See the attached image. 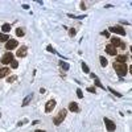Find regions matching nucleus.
I'll list each match as a JSON object with an SVG mask.
<instances>
[{
    "instance_id": "obj_10",
    "label": "nucleus",
    "mask_w": 132,
    "mask_h": 132,
    "mask_svg": "<svg viewBox=\"0 0 132 132\" xmlns=\"http://www.w3.org/2000/svg\"><path fill=\"white\" fill-rule=\"evenodd\" d=\"M120 44H122V41L119 40L118 37H112L111 38V45L112 46H115V48H116V46H120Z\"/></svg>"
},
{
    "instance_id": "obj_9",
    "label": "nucleus",
    "mask_w": 132,
    "mask_h": 132,
    "mask_svg": "<svg viewBox=\"0 0 132 132\" xmlns=\"http://www.w3.org/2000/svg\"><path fill=\"white\" fill-rule=\"evenodd\" d=\"M25 56H26V48L23 46L17 50V57H25Z\"/></svg>"
},
{
    "instance_id": "obj_11",
    "label": "nucleus",
    "mask_w": 132,
    "mask_h": 132,
    "mask_svg": "<svg viewBox=\"0 0 132 132\" xmlns=\"http://www.w3.org/2000/svg\"><path fill=\"white\" fill-rule=\"evenodd\" d=\"M69 110H70V111H73V112H77L79 108H78V104L75 103V102H71V103L69 104Z\"/></svg>"
},
{
    "instance_id": "obj_20",
    "label": "nucleus",
    "mask_w": 132,
    "mask_h": 132,
    "mask_svg": "<svg viewBox=\"0 0 132 132\" xmlns=\"http://www.w3.org/2000/svg\"><path fill=\"white\" fill-rule=\"evenodd\" d=\"M99 60H101V65L103 66V67H106V66H107V60H106V58H104V57H101Z\"/></svg>"
},
{
    "instance_id": "obj_2",
    "label": "nucleus",
    "mask_w": 132,
    "mask_h": 132,
    "mask_svg": "<svg viewBox=\"0 0 132 132\" xmlns=\"http://www.w3.org/2000/svg\"><path fill=\"white\" fill-rule=\"evenodd\" d=\"M65 118H66V110H61V111L58 112L57 116L53 119V122H54L56 126H60V124L63 122V119H65Z\"/></svg>"
},
{
    "instance_id": "obj_18",
    "label": "nucleus",
    "mask_w": 132,
    "mask_h": 132,
    "mask_svg": "<svg viewBox=\"0 0 132 132\" xmlns=\"http://www.w3.org/2000/svg\"><path fill=\"white\" fill-rule=\"evenodd\" d=\"M61 66H62L63 70H69V69H70V65H69L67 62H63V61L61 62Z\"/></svg>"
},
{
    "instance_id": "obj_16",
    "label": "nucleus",
    "mask_w": 132,
    "mask_h": 132,
    "mask_svg": "<svg viewBox=\"0 0 132 132\" xmlns=\"http://www.w3.org/2000/svg\"><path fill=\"white\" fill-rule=\"evenodd\" d=\"M1 29H3V32L7 35V33H8V32L11 30V25H9V24H4V25L1 26Z\"/></svg>"
},
{
    "instance_id": "obj_17",
    "label": "nucleus",
    "mask_w": 132,
    "mask_h": 132,
    "mask_svg": "<svg viewBox=\"0 0 132 132\" xmlns=\"http://www.w3.org/2000/svg\"><path fill=\"white\" fill-rule=\"evenodd\" d=\"M82 70H83L85 73H86V74H90V69H89V66L86 65V63H82Z\"/></svg>"
},
{
    "instance_id": "obj_5",
    "label": "nucleus",
    "mask_w": 132,
    "mask_h": 132,
    "mask_svg": "<svg viewBox=\"0 0 132 132\" xmlns=\"http://www.w3.org/2000/svg\"><path fill=\"white\" fill-rule=\"evenodd\" d=\"M110 32H112V33H116V35H120V36H124V35H126V30H124L122 26H119V25L111 26V28H110Z\"/></svg>"
},
{
    "instance_id": "obj_22",
    "label": "nucleus",
    "mask_w": 132,
    "mask_h": 132,
    "mask_svg": "<svg viewBox=\"0 0 132 132\" xmlns=\"http://www.w3.org/2000/svg\"><path fill=\"white\" fill-rule=\"evenodd\" d=\"M108 90H110V91H111V92H112V94H114V95H116V96H119V98L122 96V94H119V92H116V91H115L114 89H111V87H108Z\"/></svg>"
},
{
    "instance_id": "obj_13",
    "label": "nucleus",
    "mask_w": 132,
    "mask_h": 132,
    "mask_svg": "<svg viewBox=\"0 0 132 132\" xmlns=\"http://www.w3.org/2000/svg\"><path fill=\"white\" fill-rule=\"evenodd\" d=\"M8 73H9L8 67H3V69H0V78H4Z\"/></svg>"
},
{
    "instance_id": "obj_31",
    "label": "nucleus",
    "mask_w": 132,
    "mask_h": 132,
    "mask_svg": "<svg viewBox=\"0 0 132 132\" xmlns=\"http://www.w3.org/2000/svg\"><path fill=\"white\" fill-rule=\"evenodd\" d=\"M129 70H131V73H132V66H131V67H129Z\"/></svg>"
},
{
    "instance_id": "obj_25",
    "label": "nucleus",
    "mask_w": 132,
    "mask_h": 132,
    "mask_svg": "<svg viewBox=\"0 0 132 132\" xmlns=\"http://www.w3.org/2000/svg\"><path fill=\"white\" fill-rule=\"evenodd\" d=\"M87 91L94 94V92H96V90H95V87H87Z\"/></svg>"
},
{
    "instance_id": "obj_4",
    "label": "nucleus",
    "mask_w": 132,
    "mask_h": 132,
    "mask_svg": "<svg viewBox=\"0 0 132 132\" xmlns=\"http://www.w3.org/2000/svg\"><path fill=\"white\" fill-rule=\"evenodd\" d=\"M104 124H106L107 131H110V132H114L115 129H116V124H115L112 120H110L108 118H104Z\"/></svg>"
},
{
    "instance_id": "obj_6",
    "label": "nucleus",
    "mask_w": 132,
    "mask_h": 132,
    "mask_svg": "<svg viewBox=\"0 0 132 132\" xmlns=\"http://www.w3.org/2000/svg\"><path fill=\"white\" fill-rule=\"evenodd\" d=\"M17 45H19L17 41H16V40H12V38H11V40H8V41L5 42V49H7V50H12V49H15Z\"/></svg>"
},
{
    "instance_id": "obj_32",
    "label": "nucleus",
    "mask_w": 132,
    "mask_h": 132,
    "mask_svg": "<svg viewBox=\"0 0 132 132\" xmlns=\"http://www.w3.org/2000/svg\"><path fill=\"white\" fill-rule=\"evenodd\" d=\"M131 52H132V46H131Z\"/></svg>"
},
{
    "instance_id": "obj_19",
    "label": "nucleus",
    "mask_w": 132,
    "mask_h": 132,
    "mask_svg": "<svg viewBox=\"0 0 132 132\" xmlns=\"http://www.w3.org/2000/svg\"><path fill=\"white\" fill-rule=\"evenodd\" d=\"M16 35H17L19 37H23V36H24V30L21 28H17V29H16Z\"/></svg>"
},
{
    "instance_id": "obj_15",
    "label": "nucleus",
    "mask_w": 132,
    "mask_h": 132,
    "mask_svg": "<svg viewBox=\"0 0 132 132\" xmlns=\"http://www.w3.org/2000/svg\"><path fill=\"white\" fill-rule=\"evenodd\" d=\"M8 40H9L8 35H5V33H0V42H7Z\"/></svg>"
},
{
    "instance_id": "obj_12",
    "label": "nucleus",
    "mask_w": 132,
    "mask_h": 132,
    "mask_svg": "<svg viewBox=\"0 0 132 132\" xmlns=\"http://www.w3.org/2000/svg\"><path fill=\"white\" fill-rule=\"evenodd\" d=\"M127 61V56H116V62H119V63H124Z\"/></svg>"
},
{
    "instance_id": "obj_21",
    "label": "nucleus",
    "mask_w": 132,
    "mask_h": 132,
    "mask_svg": "<svg viewBox=\"0 0 132 132\" xmlns=\"http://www.w3.org/2000/svg\"><path fill=\"white\" fill-rule=\"evenodd\" d=\"M94 83H95V85H96V86H98V87H101V89H103V90H104V89H106V87H104V86H103V85H102V83H101V82H99V79H98V78H96V79H95V82H94Z\"/></svg>"
},
{
    "instance_id": "obj_1",
    "label": "nucleus",
    "mask_w": 132,
    "mask_h": 132,
    "mask_svg": "<svg viewBox=\"0 0 132 132\" xmlns=\"http://www.w3.org/2000/svg\"><path fill=\"white\" fill-rule=\"evenodd\" d=\"M114 69L116 70V74L119 75V77H124V75L127 74V70H128V67H127L126 63H119V62H114Z\"/></svg>"
},
{
    "instance_id": "obj_7",
    "label": "nucleus",
    "mask_w": 132,
    "mask_h": 132,
    "mask_svg": "<svg viewBox=\"0 0 132 132\" xmlns=\"http://www.w3.org/2000/svg\"><path fill=\"white\" fill-rule=\"evenodd\" d=\"M54 107H56V101H49L48 103H46V106H45V111L46 112H52L53 110H54Z\"/></svg>"
},
{
    "instance_id": "obj_8",
    "label": "nucleus",
    "mask_w": 132,
    "mask_h": 132,
    "mask_svg": "<svg viewBox=\"0 0 132 132\" xmlns=\"http://www.w3.org/2000/svg\"><path fill=\"white\" fill-rule=\"evenodd\" d=\"M106 52L108 53L110 56H116V48L112 45H107L106 46Z\"/></svg>"
},
{
    "instance_id": "obj_3",
    "label": "nucleus",
    "mask_w": 132,
    "mask_h": 132,
    "mask_svg": "<svg viewBox=\"0 0 132 132\" xmlns=\"http://www.w3.org/2000/svg\"><path fill=\"white\" fill-rule=\"evenodd\" d=\"M12 61H13V54H12L11 52L5 53V54L1 57V63L3 65H8V63H11Z\"/></svg>"
},
{
    "instance_id": "obj_24",
    "label": "nucleus",
    "mask_w": 132,
    "mask_h": 132,
    "mask_svg": "<svg viewBox=\"0 0 132 132\" xmlns=\"http://www.w3.org/2000/svg\"><path fill=\"white\" fill-rule=\"evenodd\" d=\"M11 66H12V69H16V67L19 66V62H17V61H12V62H11Z\"/></svg>"
},
{
    "instance_id": "obj_26",
    "label": "nucleus",
    "mask_w": 132,
    "mask_h": 132,
    "mask_svg": "<svg viewBox=\"0 0 132 132\" xmlns=\"http://www.w3.org/2000/svg\"><path fill=\"white\" fill-rule=\"evenodd\" d=\"M48 52H50V53H56V50L52 48V45H48Z\"/></svg>"
},
{
    "instance_id": "obj_14",
    "label": "nucleus",
    "mask_w": 132,
    "mask_h": 132,
    "mask_svg": "<svg viewBox=\"0 0 132 132\" xmlns=\"http://www.w3.org/2000/svg\"><path fill=\"white\" fill-rule=\"evenodd\" d=\"M32 98H33V95H28V96H26L25 98V99H24V101H23V106L24 107H25V106H28V104H29V102H30L32 101Z\"/></svg>"
},
{
    "instance_id": "obj_30",
    "label": "nucleus",
    "mask_w": 132,
    "mask_h": 132,
    "mask_svg": "<svg viewBox=\"0 0 132 132\" xmlns=\"http://www.w3.org/2000/svg\"><path fill=\"white\" fill-rule=\"evenodd\" d=\"M36 132H45V131H41V129H37Z\"/></svg>"
},
{
    "instance_id": "obj_23",
    "label": "nucleus",
    "mask_w": 132,
    "mask_h": 132,
    "mask_svg": "<svg viewBox=\"0 0 132 132\" xmlns=\"http://www.w3.org/2000/svg\"><path fill=\"white\" fill-rule=\"evenodd\" d=\"M77 96L78 98H83V92H82L81 89H77Z\"/></svg>"
},
{
    "instance_id": "obj_28",
    "label": "nucleus",
    "mask_w": 132,
    "mask_h": 132,
    "mask_svg": "<svg viewBox=\"0 0 132 132\" xmlns=\"http://www.w3.org/2000/svg\"><path fill=\"white\" fill-rule=\"evenodd\" d=\"M69 35H70V36H71V37H73V36L75 35V29H70V30H69Z\"/></svg>"
},
{
    "instance_id": "obj_29",
    "label": "nucleus",
    "mask_w": 132,
    "mask_h": 132,
    "mask_svg": "<svg viewBox=\"0 0 132 132\" xmlns=\"http://www.w3.org/2000/svg\"><path fill=\"white\" fill-rule=\"evenodd\" d=\"M102 35H103V36H106V37H108V36H110V33H108L107 30H104V32H102Z\"/></svg>"
},
{
    "instance_id": "obj_27",
    "label": "nucleus",
    "mask_w": 132,
    "mask_h": 132,
    "mask_svg": "<svg viewBox=\"0 0 132 132\" xmlns=\"http://www.w3.org/2000/svg\"><path fill=\"white\" fill-rule=\"evenodd\" d=\"M16 78H17V77H16V75H13V77H9V78H8V82H9V83H11V82H13V81L16 79Z\"/></svg>"
}]
</instances>
